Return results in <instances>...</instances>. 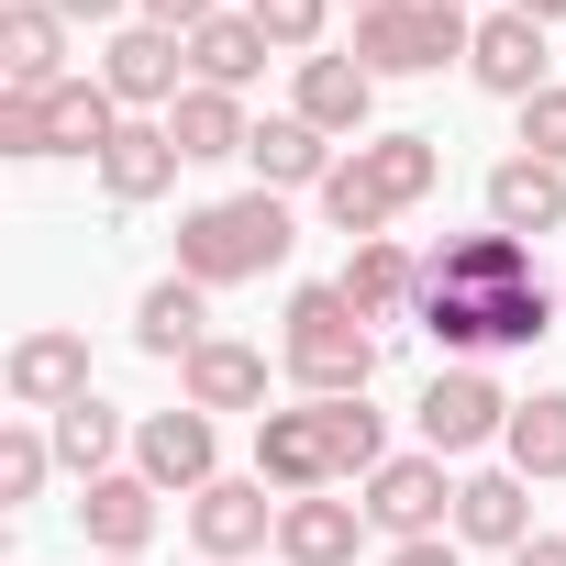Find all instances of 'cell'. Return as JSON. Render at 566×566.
<instances>
[{"label":"cell","mask_w":566,"mask_h":566,"mask_svg":"<svg viewBox=\"0 0 566 566\" xmlns=\"http://www.w3.org/2000/svg\"><path fill=\"white\" fill-rule=\"evenodd\" d=\"M266 266H290V200L277 189L200 200L178 222V277H200V290H233V277H266Z\"/></svg>","instance_id":"6da1fadb"},{"label":"cell","mask_w":566,"mask_h":566,"mask_svg":"<svg viewBox=\"0 0 566 566\" xmlns=\"http://www.w3.org/2000/svg\"><path fill=\"white\" fill-rule=\"evenodd\" d=\"M290 378L312 400H367L378 378V323L345 301V290H301L290 301Z\"/></svg>","instance_id":"7a4b0ae2"},{"label":"cell","mask_w":566,"mask_h":566,"mask_svg":"<svg viewBox=\"0 0 566 566\" xmlns=\"http://www.w3.org/2000/svg\"><path fill=\"white\" fill-rule=\"evenodd\" d=\"M566 301L544 290V277H522V290H422V334L455 345V356H489V345H533L555 334Z\"/></svg>","instance_id":"3957f363"},{"label":"cell","mask_w":566,"mask_h":566,"mask_svg":"<svg viewBox=\"0 0 566 566\" xmlns=\"http://www.w3.org/2000/svg\"><path fill=\"white\" fill-rule=\"evenodd\" d=\"M467 45H478V23L444 12V0H378V12H356V67L367 78H433Z\"/></svg>","instance_id":"277c9868"},{"label":"cell","mask_w":566,"mask_h":566,"mask_svg":"<svg viewBox=\"0 0 566 566\" xmlns=\"http://www.w3.org/2000/svg\"><path fill=\"white\" fill-rule=\"evenodd\" d=\"M511 433V400L478 378V367H444L433 389H422V455H478V444H500Z\"/></svg>","instance_id":"5b68a950"},{"label":"cell","mask_w":566,"mask_h":566,"mask_svg":"<svg viewBox=\"0 0 566 566\" xmlns=\"http://www.w3.org/2000/svg\"><path fill=\"white\" fill-rule=\"evenodd\" d=\"M178 67H189V45L156 34V23H123V34L101 45V90H112L123 112H178Z\"/></svg>","instance_id":"8992f818"},{"label":"cell","mask_w":566,"mask_h":566,"mask_svg":"<svg viewBox=\"0 0 566 566\" xmlns=\"http://www.w3.org/2000/svg\"><path fill=\"white\" fill-rule=\"evenodd\" d=\"M367 522H378V533H400V544L444 533V522H455V489H444V455H389V467L367 478Z\"/></svg>","instance_id":"52a82bcc"},{"label":"cell","mask_w":566,"mask_h":566,"mask_svg":"<svg viewBox=\"0 0 566 566\" xmlns=\"http://www.w3.org/2000/svg\"><path fill=\"white\" fill-rule=\"evenodd\" d=\"M0 90H23V101L67 90V12L56 0H12L0 12Z\"/></svg>","instance_id":"ba28073f"},{"label":"cell","mask_w":566,"mask_h":566,"mask_svg":"<svg viewBox=\"0 0 566 566\" xmlns=\"http://www.w3.org/2000/svg\"><path fill=\"white\" fill-rule=\"evenodd\" d=\"M277 511H290V500H266V478H211V489L189 500V533H200L211 566H233V555H255V544L277 533Z\"/></svg>","instance_id":"9c48e42d"},{"label":"cell","mask_w":566,"mask_h":566,"mask_svg":"<svg viewBox=\"0 0 566 566\" xmlns=\"http://www.w3.org/2000/svg\"><path fill=\"white\" fill-rule=\"evenodd\" d=\"M255 478H266L277 500H312V489H334L323 411H255Z\"/></svg>","instance_id":"30bf717a"},{"label":"cell","mask_w":566,"mask_h":566,"mask_svg":"<svg viewBox=\"0 0 566 566\" xmlns=\"http://www.w3.org/2000/svg\"><path fill=\"white\" fill-rule=\"evenodd\" d=\"M134 467H145L156 489H189V500H200V489L222 478V444H211V411H189V400H178V411H156V422L134 433Z\"/></svg>","instance_id":"8fae6325"},{"label":"cell","mask_w":566,"mask_h":566,"mask_svg":"<svg viewBox=\"0 0 566 566\" xmlns=\"http://www.w3.org/2000/svg\"><path fill=\"white\" fill-rule=\"evenodd\" d=\"M78 533H90V555H145V544H156V478H145V467L90 478V489H78Z\"/></svg>","instance_id":"7c38bea8"},{"label":"cell","mask_w":566,"mask_h":566,"mask_svg":"<svg viewBox=\"0 0 566 566\" xmlns=\"http://www.w3.org/2000/svg\"><path fill=\"white\" fill-rule=\"evenodd\" d=\"M467 78H478V90H500V101L555 90V78H544V23H533V12H489V23H478V45H467Z\"/></svg>","instance_id":"4fadbf2b"},{"label":"cell","mask_w":566,"mask_h":566,"mask_svg":"<svg viewBox=\"0 0 566 566\" xmlns=\"http://www.w3.org/2000/svg\"><path fill=\"white\" fill-rule=\"evenodd\" d=\"M455 533L522 555V544H533V478H522V467H478V478H455Z\"/></svg>","instance_id":"5bb4252c"},{"label":"cell","mask_w":566,"mask_h":566,"mask_svg":"<svg viewBox=\"0 0 566 566\" xmlns=\"http://www.w3.org/2000/svg\"><path fill=\"white\" fill-rule=\"evenodd\" d=\"M0 378H12V400H23V411H45V422H56L67 400H90V345H78V334H23Z\"/></svg>","instance_id":"9a60e30c"},{"label":"cell","mask_w":566,"mask_h":566,"mask_svg":"<svg viewBox=\"0 0 566 566\" xmlns=\"http://www.w3.org/2000/svg\"><path fill=\"white\" fill-rule=\"evenodd\" d=\"M134 345L167 356V367H189L211 345V290H200V277H156V290L134 301Z\"/></svg>","instance_id":"2e32d148"},{"label":"cell","mask_w":566,"mask_h":566,"mask_svg":"<svg viewBox=\"0 0 566 566\" xmlns=\"http://www.w3.org/2000/svg\"><path fill=\"white\" fill-rule=\"evenodd\" d=\"M356 533H367V500H334V489L277 511V555L290 566H356Z\"/></svg>","instance_id":"e0dca14e"},{"label":"cell","mask_w":566,"mask_h":566,"mask_svg":"<svg viewBox=\"0 0 566 566\" xmlns=\"http://www.w3.org/2000/svg\"><path fill=\"white\" fill-rule=\"evenodd\" d=\"M189 156H178V134L167 123H123L112 145H101V189L123 200V211H145V200H167V178H178Z\"/></svg>","instance_id":"ac0fdd59"},{"label":"cell","mask_w":566,"mask_h":566,"mask_svg":"<svg viewBox=\"0 0 566 566\" xmlns=\"http://www.w3.org/2000/svg\"><path fill=\"white\" fill-rule=\"evenodd\" d=\"M489 222L522 233V244L555 233V222H566V167H544V156H500V167H489Z\"/></svg>","instance_id":"d6986e66"},{"label":"cell","mask_w":566,"mask_h":566,"mask_svg":"<svg viewBox=\"0 0 566 566\" xmlns=\"http://www.w3.org/2000/svg\"><path fill=\"white\" fill-rule=\"evenodd\" d=\"M244 167H255V189H323V178H334L345 156H334V134H312L301 112H277V123H255Z\"/></svg>","instance_id":"ffe728a7"},{"label":"cell","mask_w":566,"mask_h":566,"mask_svg":"<svg viewBox=\"0 0 566 566\" xmlns=\"http://www.w3.org/2000/svg\"><path fill=\"white\" fill-rule=\"evenodd\" d=\"M312 134H367V112H378V78L356 67V56H301V101H290Z\"/></svg>","instance_id":"44dd1931"},{"label":"cell","mask_w":566,"mask_h":566,"mask_svg":"<svg viewBox=\"0 0 566 566\" xmlns=\"http://www.w3.org/2000/svg\"><path fill=\"white\" fill-rule=\"evenodd\" d=\"M522 277H533V244L489 222V233H455V244L422 266V290H522Z\"/></svg>","instance_id":"7402d4cb"},{"label":"cell","mask_w":566,"mask_h":566,"mask_svg":"<svg viewBox=\"0 0 566 566\" xmlns=\"http://www.w3.org/2000/svg\"><path fill=\"white\" fill-rule=\"evenodd\" d=\"M334 290H345L367 323H400V312H422V255H400V244L378 233V244H356V255H345Z\"/></svg>","instance_id":"603a6c76"},{"label":"cell","mask_w":566,"mask_h":566,"mask_svg":"<svg viewBox=\"0 0 566 566\" xmlns=\"http://www.w3.org/2000/svg\"><path fill=\"white\" fill-rule=\"evenodd\" d=\"M178 378H189V411H266V356L233 345V334H211Z\"/></svg>","instance_id":"cb8c5ba5"},{"label":"cell","mask_w":566,"mask_h":566,"mask_svg":"<svg viewBox=\"0 0 566 566\" xmlns=\"http://www.w3.org/2000/svg\"><path fill=\"white\" fill-rule=\"evenodd\" d=\"M167 134H178V156H189V167H211V156H244V145H255V123H244V101H233V90H200V78L178 90V112H167Z\"/></svg>","instance_id":"d4e9b609"},{"label":"cell","mask_w":566,"mask_h":566,"mask_svg":"<svg viewBox=\"0 0 566 566\" xmlns=\"http://www.w3.org/2000/svg\"><path fill=\"white\" fill-rule=\"evenodd\" d=\"M123 134V101L101 90V78H67V90H45V145L56 156H90L101 167V145Z\"/></svg>","instance_id":"484cf974"},{"label":"cell","mask_w":566,"mask_h":566,"mask_svg":"<svg viewBox=\"0 0 566 566\" xmlns=\"http://www.w3.org/2000/svg\"><path fill=\"white\" fill-rule=\"evenodd\" d=\"M189 67H200V90H244V78L266 67V34H255V12H211V23L189 34Z\"/></svg>","instance_id":"4316f807"},{"label":"cell","mask_w":566,"mask_h":566,"mask_svg":"<svg viewBox=\"0 0 566 566\" xmlns=\"http://www.w3.org/2000/svg\"><path fill=\"white\" fill-rule=\"evenodd\" d=\"M356 167L378 178V200H389V211H411V200H433V178H444V156H433V134H378V145H356Z\"/></svg>","instance_id":"83f0119b"},{"label":"cell","mask_w":566,"mask_h":566,"mask_svg":"<svg viewBox=\"0 0 566 566\" xmlns=\"http://www.w3.org/2000/svg\"><path fill=\"white\" fill-rule=\"evenodd\" d=\"M45 433H56V467H78V489H90V478H112V455H123V411H112L101 389H90V400H67Z\"/></svg>","instance_id":"f1b7e54d"},{"label":"cell","mask_w":566,"mask_h":566,"mask_svg":"<svg viewBox=\"0 0 566 566\" xmlns=\"http://www.w3.org/2000/svg\"><path fill=\"white\" fill-rule=\"evenodd\" d=\"M500 455H511L522 478H566V389H533V400H511V433H500Z\"/></svg>","instance_id":"f546056e"},{"label":"cell","mask_w":566,"mask_h":566,"mask_svg":"<svg viewBox=\"0 0 566 566\" xmlns=\"http://www.w3.org/2000/svg\"><path fill=\"white\" fill-rule=\"evenodd\" d=\"M312 411H323L334 478H378V467H389V433H378V411H367V400H312Z\"/></svg>","instance_id":"4dcf8cb0"},{"label":"cell","mask_w":566,"mask_h":566,"mask_svg":"<svg viewBox=\"0 0 566 566\" xmlns=\"http://www.w3.org/2000/svg\"><path fill=\"white\" fill-rule=\"evenodd\" d=\"M323 222H334V233H356V244H378V233H389V200H378V178H367L356 156L323 178Z\"/></svg>","instance_id":"1f68e13d"},{"label":"cell","mask_w":566,"mask_h":566,"mask_svg":"<svg viewBox=\"0 0 566 566\" xmlns=\"http://www.w3.org/2000/svg\"><path fill=\"white\" fill-rule=\"evenodd\" d=\"M45 478H56V433L12 422V433H0V511H23V500H34Z\"/></svg>","instance_id":"d6a6232c"},{"label":"cell","mask_w":566,"mask_h":566,"mask_svg":"<svg viewBox=\"0 0 566 566\" xmlns=\"http://www.w3.org/2000/svg\"><path fill=\"white\" fill-rule=\"evenodd\" d=\"M244 12H255V34H266L277 56H312V45H323V12H334V0H244Z\"/></svg>","instance_id":"836d02e7"},{"label":"cell","mask_w":566,"mask_h":566,"mask_svg":"<svg viewBox=\"0 0 566 566\" xmlns=\"http://www.w3.org/2000/svg\"><path fill=\"white\" fill-rule=\"evenodd\" d=\"M522 156L566 167V90H533V101H522Z\"/></svg>","instance_id":"e575fe53"},{"label":"cell","mask_w":566,"mask_h":566,"mask_svg":"<svg viewBox=\"0 0 566 566\" xmlns=\"http://www.w3.org/2000/svg\"><path fill=\"white\" fill-rule=\"evenodd\" d=\"M0 156H56V145H45V101L0 90Z\"/></svg>","instance_id":"d590c367"},{"label":"cell","mask_w":566,"mask_h":566,"mask_svg":"<svg viewBox=\"0 0 566 566\" xmlns=\"http://www.w3.org/2000/svg\"><path fill=\"white\" fill-rule=\"evenodd\" d=\"M134 12H145V23H156V34H178V45H189V34H200V23H211V0H134Z\"/></svg>","instance_id":"8d00e7d4"},{"label":"cell","mask_w":566,"mask_h":566,"mask_svg":"<svg viewBox=\"0 0 566 566\" xmlns=\"http://www.w3.org/2000/svg\"><path fill=\"white\" fill-rule=\"evenodd\" d=\"M389 566H467V555H455V544H444V533H422V544H400V555H389Z\"/></svg>","instance_id":"74e56055"},{"label":"cell","mask_w":566,"mask_h":566,"mask_svg":"<svg viewBox=\"0 0 566 566\" xmlns=\"http://www.w3.org/2000/svg\"><path fill=\"white\" fill-rule=\"evenodd\" d=\"M511 566H566V533H533V544H522Z\"/></svg>","instance_id":"f35d334b"},{"label":"cell","mask_w":566,"mask_h":566,"mask_svg":"<svg viewBox=\"0 0 566 566\" xmlns=\"http://www.w3.org/2000/svg\"><path fill=\"white\" fill-rule=\"evenodd\" d=\"M56 12H67V23H112V12H123V0H56Z\"/></svg>","instance_id":"ab89813d"},{"label":"cell","mask_w":566,"mask_h":566,"mask_svg":"<svg viewBox=\"0 0 566 566\" xmlns=\"http://www.w3.org/2000/svg\"><path fill=\"white\" fill-rule=\"evenodd\" d=\"M511 12H533V23H566V0H511Z\"/></svg>","instance_id":"60d3db41"},{"label":"cell","mask_w":566,"mask_h":566,"mask_svg":"<svg viewBox=\"0 0 566 566\" xmlns=\"http://www.w3.org/2000/svg\"><path fill=\"white\" fill-rule=\"evenodd\" d=\"M90 566H134V555H90Z\"/></svg>","instance_id":"b9f144b4"},{"label":"cell","mask_w":566,"mask_h":566,"mask_svg":"<svg viewBox=\"0 0 566 566\" xmlns=\"http://www.w3.org/2000/svg\"><path fill=\"white\" fill-rule=\"evenodd\" d=\"M345 12H378V0H345Z\"/></svg>","instance_id":"7bdbcfd3"},{"label":"cell","mask_w":566,"mask_h":566,"mask_svg":"<svg viewBox=\"0 0 566 566\" xmlns=\"http://www.w3.org/2000/svg\"><path fill=\"white\" fill-rule=\"evenodd\" d=\"M444 12H467V0H444Z\"/></svg>","instance_id":"ee69618b"}]
</instances>
